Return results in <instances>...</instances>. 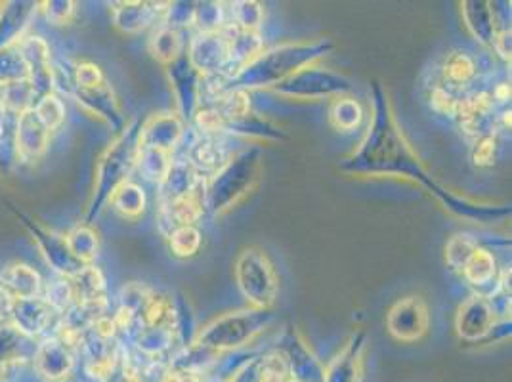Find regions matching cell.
Wrapping results in <instances>:
<instances>
[{"instance_id":"6da1fadb","label":"cell","mask_w":512,"mask_h":382,"mask_svg":"<svg viewBox=\"0 0 512 382\" xmlns=\"http://www.w3.org/2000/svg\"><path fill=\"white\" fill-rule=\"evenodd\" d=\"M344 174L356 178H400L421 186L449 214L474 224H497L511 216V207L472 201L440 184L419 159L400 127L384 86L371 85V119L362 142L339 165Z\"/></svg>"},{"instance_id":"7a4b0ae2","label":"cell","mask_w":512,"mask_h":382,"mask_svg":"<svg viewBox=\"0 0 512 382\" xmlns=\"http://www.w3.org/2000/svg\"><path fill=\"white\" fill-rule=\"evenodd\" d=\"M333 48L335 44L329 39H316L278 44L270 50H262L255 60L243 65L232 77L224 79V92H251L260 88L272 90L274 86L287 81L302 69L320 64L329 52H333Z\"/></svg>"},{"instance_id":"3957f363","label":"cell","mask_w":512,"mask_h":382,"mask_svg":"<svg viewBox=\"0 0 512 382\" xmlns=\"http://www.w3.org/2000/svg\"><path fill=\"white\" fill-rule=\"evenodd\" d=\"M140 130H142V121L136 117L100 155L96 165L92 197H90L83 224L92 226L94 220H98V216L106 209L111 195L123 184H127L132 170L136 169V163H138Z\"/></svg>"},{"instance_id":"277c9868","label":"cell","mask_w":512,"mask_h":382,"mask_svg":"<svg viewBox=\"0 0 512 382\" xmlns=\"http://www.w3.org/2000/svg\"><path fill=\"white\" fill-rule=\"evenodd\" d=\"M262 180V153L258 148L239 151L205 180V211L222 216L247 199Z\"/></svg>"},{"instance_id":"5b68a950","label":"cell","mask_w":512,"mask_h":382,"mask_svg":"<svg viewBox=\"0 0 512 382\" xmlns=\"http://www.w3.org/2000/svg\"><path fill=\"white\" fill-rule=\"evenodd\" d=\"M274 321L272 310H243V312H230L220 318L213 319L203 329H199L197 337L193 340L195 346L211 350L214 354L237 350L247 346Z\"/></svg>"},{"instance_id":"8992f818","label":"cell","mask_w":512,"mask_h":382,"mask_svg":"<svg viewBox=\"0 0 512 382\" xmlns=\"http://www.w3.org/2000/svg\"><path fill=\"white\" fill-rule=\"evenodd\" d=\"M237 289L256 310H272L279 293L276 268L260 247L243 249L235 260Z\"/></svg>"},{"instance_id":"52a82bcc","label":"cell","mask_w":512,"mask_h":382,"mask_svg":"<svg viewBox=\"0 0 512 382\" xmlns=\"http://www.w3.org/2000/svg\"><path fill=\"white\" fill-rule=\"evenodd\" d=\"M272 90L283 98H295V100H325V98L333 100L339 96L352 94L354 85L341 73H335L327 67L316 64L295 73L293 77L274 86Z\"/></svg>"},{"instance_id":"ba28073f","label":"cell","mask_w":512,"mask_h":382,"mask_svg":"<svg viewBox=\"0 0 512 382\" xmlns=\"http://www.w3.org/2000/svg\"><path fill=\"white\" fill-rule=\"evenodd\" d=\"M12 211L16 214V218L22 222L23 228L31 234L33 241L39 245L44 260L48 262V266H52L60 276L71 279V277L77 276V274L85 268V264L79 262V260L73 256V253L69 251L67 241H65V235L56 234V232L44 228L41 222H37V220L31 218L29 214L16 211L14 205H12Z\"/></svg>"},{"instance_id":"9c48e42d","label":"cell","mask_w":512,"mask_h":382,"mask_svg":"<svg viewBox=\"0 0 512 382\" xmlns=\"http://www.w3.org/2000/svg\"><path fill=\"white\" fill-rule=\"evenodd\" d=\"M186 54L201 77L232 75L230 43L226 29L220 33H197L190 44H186Z\"/></svg>"},{"instance_id":"30bf717a","label":"cell","mask_w":512,"mask_h":382,"mask_svg":"<svg viewBox=\"0 0 512 382\" xmlns=\"http://www.w3.org/2000/svg\"><path fill=\"white\" fill-rule=\"evenodd\" d=\"M430 314L421 297H404L392 304L386 314V329L390 337L400 342H417L428 333Z\"/></svg>"},{"instance_id":"8fae6325","label":"cell","mask_w":512,"mask_h":382,"mask_svg":"<svg viewBox=\"0 0 512 382\" xmlns=\"http://www.w3.org/2000/svg\"><path fill=\"white\" fill-rule=\"evenodd\" d=\"M167 67V77L176 98L178 106V117L182 121H193L197 109L201 107V75L195 71V67L190 64L188 54L184 52L178 60Z\"/></svg>"},{"instance_id":"7c38bea8","label":"cell","mask_w":512,"mask_h":382,"mask_svg":"<svg viewBox=\"0 0 512 382\" xmlns=\"http://www.w3.org/2000/svg\"><path fill=\"white\" fill-rule=\"evenodd\" d=\"M67 94H71L79 106L85 107L88 113L102 119L106 125L115 130L119 136L127 128V119L123 115V109L119 106V100L109 83L92 86V88H71Z\"/></svg>"},{"instance_id":"4fadbf2b","label":"cell","mask_w":512,"mask_h":382,"mask_svg":"<svg viewBox=\"0 0 512 382\" xmlns=\"http://www.w3.org/2000/svg\"><path fill=\"white\" fill-rule=\"evenodd\" d=\"M495 323L497 318L491 308L490 300L482 295H472L461 304L455 319V329L459 339L470 344H478L490 333Z\"/></svg>"},{"instance_id":"5bb4252c","label":"cell","mask_w":512,"mask_h":382,"mask_svg":"<svg viewBox=\"0 0 512 382\" xmlns=\"http://www.w3.org/2000/svg\"><path fill=\"white\" fill-rule=\"evenodd\" d=\"M169 2H119L111 8L113 27L125 35H138L163 22Z\"/></svg>"},{"instance_id":"9a60e30c","label":"cell","mask_w":512,"mask_h":382,"mask_svg":"<svg viewBox=\"0 0 512 382\" xmlns=\"http://www.w3.org/2000/svg\"><path fill=\"white\" fill-rule=\"evenodd\" d=\"M281 344L283 346L278 350L289 363L293 382H323V365L316 360V356L295 327H289V331L281 339Z\"/></svg>"},{"instance_id":"2e32d148","label":"cell","mask_w":512,"mask_h":382,"mask_svg":"<svg viewBox=\"0 0 512 382\" xmlns=\"http://www.w3.org/2000/svg\"><path fill=\"white\" fill-rule=\"evenodd\" d=\"M6 319L25 337H37L54 323V310L41 297L8 300Z\"/></svg>"},{"instance_id":"e0dca14e","label":"cell","mask_w":512,"mask_h":382,"mask_svg":"<svg viewBox=\"0 0 512 382\" xmlns=\"http://www.w3.org/2000/svg\"><path fill=\"white\" fill-rule=\"evenodd\" d=\"M365 346L367 333H354L335 356V360L329 361L327 367H323V382H360Z\"/></svg>"},{"instance_id":"ac0fdd59","label":"cell","mask_w":512,"mask_h":382,"mask_svg":"<svg viewBox=\"0 0 512 382\" xmlns=\"http://www.w3.org/2000/svg\"><path fill=\"white\" fill-rule=\"evenodd\" d=\"M205 214V186L188 197L159 203V230L169 237L172 232L195 226V222Z\"/></svg>"},{"instance_id":"d6986e66","label":"cell","mask_w":512,"mask_h":382,"mask_svg":"<svg viewBox=\"0 0 512 382\" xmlns=\"http://www.w3.org/2000/svg\"><path fill=\"white\" fill-rule=\"evenodd\" d=\"M184 136V121L178 113H159L151 115L142 123L140 130V148L161 149L172 153Z\"/></svg>"},{"instance_id":"ffe728a7","label":"cell","mask_w":512,"mask_h":382,"mask_svg":"<svg viewBox=\"0 0 512 382\" xmlns=\"http://www.w3.org/2000/svg\"><path fill=\"white\" fill-rule=\"evenodd\" d=\"M50 144V130L44 127L33 109H27L20 115L16 132V149L20 161L33 163L41 159Z\"/></svg>"},{"instance_id":"44dd1931","label":"cell","mask_w":512,"mask_h":382,"mask_svg":"<svg viewBox=\"0 0 512 382\" xmlns=\"http://www.w3.org/2000/svg\"><path fill=\"white\" fill-rule=\"evenodd\" d=\"M230 157L232 153L220 138L201 134L188 149L186 161L197 172V176H201L203 180H209L230 161Z\"/></svg>"},{"instance_id":"7402d4cb","label":"cell","mask_w":512,"mask_h":382,"mask_svg":"<svg viewBox=\"0 0 512 382\" xmlns=\"http://www.w3.org/2000/svg\"><path fill=\"white\" fill-rule=\"evenodd\" d=\"M461 16H463V22L469 29L470 35L482 46L493 48L495 37L499 33L493 4L486 0L461 2Z\"/></svg>"},{"instance_id":"603a6c76","label":"cell","mask_w":512,"mask_h":382,"mask_svg":"<svg viewBox=\"0 0 512 382\" xmlns=\"http://www.w3.org/2000/svg\"><path fill=\"white\" fill-rule=\"evenodd\" d=\"M43 279L41 274L27 264H12L0 276V293L6 300L41 297Z\"/></svg>"},{"instance_id":"cb8c5ba5","label":"cell","mask_w":512,"mask_h":382,"mask_svg":"<svg viewBox=\"0 0 512 382\" xmlns=\"http://www.w3.org/2000/svg\"><path fill=\"white\" fill-rule=\"evenodd\" d=\"M35 365L46 379L60 381L67 377V373L73 367V348L67 346L62 340L52 337L37 350Z\"/></svg>"},{"instance_id":"d4e9b609","label":"cell","mask_w":512,"mask_h":382,"mask_svg":"<svg viewBox=\"0 0 512 382\" xmlns=\"http://www.w3.org/2000/svg\"><path fill=\"white\" fill-rule=\"evenodd\" d=\"M205 186V180L188 165V161H172L167 178L161 182V201H176L188 197Z\"/></svg>"},{"instance_id":"484cf974","label":"cell","mask_w":512,"mask_h":382,"mask_svg":"<svg viewBox=\"0 0 512 382\" xmlns=\"http://www.w3.org/2000/svg\"><path fill=\"white\" fill-rule=\"evenodd\" d=\"M39 4L35 2H12L2 4L0 10V50L18 43L22 39L23 29L31 22V16L37 12Z\"/></svg>"},{"instance_id":"4316f807","label":"cell","mask_w":512,"mask_h":382,"mask_svg":"<svg viewBox=\"0 0 512 382\" xmlns=\"http://www.w3.org/2000/svg\"><path fill=\"white\" fill-rule=\"evenodd\" d=\"M226 35H228V43H230L232 75L235 71H239L243 65L255 60L256 56L264 50L262 35L258 31H241V29H234V27L228 25Z\"/></svg>"},{"instance_id":"83f0119b","label":"cell","mask_w":512,"mask_h":382,"mask_svg":"<svg viewBox=\"0 0 512 382\" xmlns=\"http://www.w3.org/2000/svg\"><path fill=\"white\" fill-rule=\"evenodd\" d=\"M148 48H150L151 56L159 64L169 65L186 52V43H184L180 31L172 29L169 25H159L151 33Z\"/></svg>"},{"instance_id":"f1b7e54d","label":"cell","mask_w":512,"mask_h":382,"mask_svg":"<svg viewBox=\"0 0 512 382\" xmlns=\"http://www.w3.org/2000/svg\"><path fill=\"white\" fill-rule=\"evenodd\" d=\"M18 111H12L0 104V170L8 172L20 163L18 149H16V132H18Z\"/></svg>"},{"instance_id":"f546056e","label":"cell","mask_w":512,"mask_h":382,"mask_svg":"<svg viewBox=\"0 0 512 382\" xmlns=\"http://www.w3.org/2000/svg\"><path fill=\"white\" fill-rule=\"evenodd\" d=\"M476 75H478V65L469 52L453 50L446 56V62L442 67V79L449 90L470 85L476 79Z\"/></svg>"},{"instance_id":"4dcf8cb0","label":"cell","mask_w":512,"mask_h":382,"mask_svg":"<svg viewBox=\"0 0 512 382\" xmlns=\"http://www.w3.org/2000/svg\"><path fill=\"white\" fill-rule=\"evenodd\" d=\"M363 117L362 104L350 94L333 98L329 104V123L341 132H352L362 127Z\"/></svg>"},{"instance_id":"1f68e13d","label":"cell","mask_w":512,"mask_h":382,"mask_svg":"<svg viewBox=\"0 0 512 382\" xmlns=\"http://www.w3.org/2000/svg\"><path fill=\"white\" fill-rule=\"evenodd\" d=\"M463 277L474 287H486L490 283H497L499 270H497V260L488 249L478 247L474 255L470 256L467 266L463 268Z\"/></svg>"},{"instance_id":"d6a6232c","label":"cell","mask_w":512,"mask_h":382,"mask_svg":"<svg viewBox=\"0 0 512 382\" xmlns=\"http://www.w3.org/2000/svg\"><path fill=\"white\" fill-rule=\"evenodd\" d=\"M65 241L69 251L79 262H83L85 266L94 264L100 249V241H98V234L92 230V226L88 224L75 226L69 234L65 235Z\"/></svg>"},{"instance_id":"836d02e7","label":"cell","mask_w":512,"mask_h":382,"mask_svg":"<svg viewBox=\"0 0 512 382\" xmlns=\"http://www.w3.org/2000/svg\"><path fill=\"white\" fill-rule=\"evenodd\" d=\"M69 281L73 285L77 304L106 298V277L94 264L85 266L77 276L71 277Z\"/></svg>"},{"instance_id":"e575fe53","label":"cell","mask_w":512,"mask_h":382,"mask_svg":"<svg viewBox=\"0 0 512 382\" xmlns=\"http://www.w3.org/2000/svg\"><path fill=\"white\" fill-rule=\"evenodd\" d=\"M109 205L113 207L115 213L121 214L123 218L134 220L146 211V193L138 184L128 180L127 184H123L119 190L111 195Z\"/></svg>"},{"instance_id":"d590c367","label":"cell","mask_w":512,"mask_h":382,"mask_svg":"<svg viewBox=\"0 0 512 382\" xmlns=\"http://www.w3.org/2000/svg\"><path fill=\"white\" fill-rule=\"evenodd\" d=\"M171 165L172 153L161 149L140 148L136 167L148 182L161 186V182L167 178L171 170Z\"/></svg>"},{"instance_id":"8d00e7d4","label":"cell","mask_w":512,"mask_h":382,"mask_svg":"<svg viewBox=\"0 0 512 382\" xmlns=\"http://www.w3.org/2000/svg\"><path fill=\"white\" fill-rule=\"evenodd\" d=\"M193 25L199 33H220L228 27V16L222 2H197Z\"/></svg>"},{"instance_id":"74e56055","label":"cell","mask_w":512,"mask_h":382,"mask_svg":"<svg viewBox=\"0 0 512 382\" xmlns=\"http://www.w3.org/2000/svg\"><path fill=\"white\" fill-rule=\"evenodd\" d=\"M232 22L228 23L234 29L241 31H258L264 22V8L255 0H239L230 8Z\"/></svg>"},{"instance_id":"f35d334b","label":"cell","mask_w":512,"mask_h":382,"mask_svg":"<svg viewBox=\"0 0 512 382\" xmlns=\"http://www.w3.org/2000/svg\"><path fill=\"white\" fill-rule=\"evenodd\" d=\"M478 241L469 234H455L446 245V264L449 270L453 272H463V268L467 266L470 256L474 255V251L478 249Z\"/></svg>"},{"instance_id":"ab89813d","label":"cell","mask_w":512,"mask_h":382,"mask_svg":"<svg viewBox=\"0 0 512 382\" xmlns=\"http://www.w3.org/2000/svg\"><path fill=\"white\" fill-rule=\"evenodd\" d=\"M46 304L54 310V314L58 316H64L67 314L75 304H77V298H75V291H73V285L67 277H62L54 283L48 285L46 289V295H44Z\"/></svg>"},{"instance_id":"60d3db41","label":"cell","mask_w":512,"mask_h":382,"mask_svg":"<svg viewBox=\"0 0 512 382\" xmlns=\"http://www.w3.org/2000/svg\"><path fill=\"white\" fill-rule=\"evenodd\" d=\"M167 239H169L171 253L176 258H192L199 253L201 243H203V235L195 226L180 228V230L172 232Z\"/></svg>"},{"instance_id":"b9f144b4","label":"cell","mask_w":512,"mask_h":382,"mask_svg":"<svg viewBox=\"0 0 512 382\" xmlns=\"http://www.w3.org/2000/svg\"><path fill=\"white\" fill-rule=\"evenodd\" d=\"M37 117L43 121L44 127L48 128L50 132L56 128L62 127L65 121V106L60 96L56 94H48L41 98L35 106L31 107Z\"/></svg>"},{"instance_id":"7bdbcfd3","label":"cell","mask_w":512,"mask_h":382,"mask_svg":"<svg viewBox=\"0 0 512 382\" xmlns=\"http://www.w3.org/2000/svg\"><path fill=\"white\" fill-rule=\"evenodd\" d=\"M151 295L153 293H151L146 285H142L138 281L128 283V285L123 287V291H121V306L119 308H123V310L130 312L132 316L140 318L144 308H146V304L150 302Z\"/></svg>"},{"instance_id":"ee69618b","label":"cell","mask_w":512,"mask_h":382,"mask_svg":"<svg viewBox=\"0 0 512 382\" xmlns=\"http://www.w3.org/2000/svg\"><path fill=\"white\" fill-rule=\"evenodd\" d=\"M195 6L197 2H169L163 25L180 31L182 27H190L195 20Z\"/></svg>"},{"instance_id":"f6af8a7d","label":"cell","mask_w":512,"mask_h":382,"mask_svg":"<svg viewBox=\"0 0 512 382\" xmlns=\"http://www.w3.org/2000/svg\"><path fill=\"white\" fill-rule=\"evenodd\" d=\"M495 153H497V138H495V134L476 138L474 146H472V163L478 169H488V167L495 163Z\"/></svg>"},{"instance_id":"bcb514c9","label":"cell","mask_w":512,"mask_h":382,"mask_svg":"<svg viewBox=\"0 0 512 382\" xmlns=\"http://www.w3.org/2000/svg\"><path fill=\"white\" fill-rule=\"evenodd\" d=\"M41 6L48 22L54 25H65L73 20L77 4L71 0H52V2H44Z\"/></svg>"},{"instance_id":"7dc6e473","label":"cell","mask_w":512,"mask_h":382,"mask_svg":"<svg viewBox=\"0 0 512 382\" xmlns=\"http://www.w3.org/2000/svg\"><path fill=\"white\" fill-rule=\"evenodd\" d=\"M459 100L461 98H457L453 90H449L446 86H436L430 94V104L438 113H444V115H455Z\"/></svg>"},{"instance_id":"c3c4849f","label":"cell","mask_w":512,"mask_h":382,"mask_svg":"<svg viewBox=\"0 0 512 382\" xmlns=\"http://www.w3.org/2000/svg\"><path fill=\"white\" fill-rule=\"evenodd\" d=\"M232 382H262V369H260V358L249 361L243 365L234 375Z\"/></svg>"},{"instance_id":"681fc988","label":"cell","mask_w":512,"mask_h":382,"mask_svg":"<svg viewBox=\"0 0 512 382\" xmlns=\"http://www.w3.org/2000/svg\"><path fill=\"white\" fill-rule=\"evenodd\" d=\"M493 50L505 60L511 62V27H503L499 29L495 43H493Z\"/></svg>"},{"instance_id":"f907efd6","label":"cell","mask_w":512,"mask_h":382,"mask_svg":"<svg viewBox=\"0 0 512 382\" xmlns=\"http://www.w3.org/2000/svg\"><path fill=\"white\" fill-rule=\"evenodd\" d=\"M493 98H495V100H501V102H505V100H509V98H511V86H509V85L497 86V90H495V94H493Z\"/></svg>"},{"instance_id":"816d5d0a","label":"cell","mask_w":512,"mask_h":382,"mask_svg":"<svg viewBox=\"0 0 512 382\" xmlns=\"http://www.w3.org/2000/svg\"><path fill=\"white\" fill-rule=\"evenodd\" d=\"M4 379V371H2V365H0V382Z\"/></svg>"},{"instance_id":"f5cc1de1","label":"cell","mask_w":512,"mask_h":382,"mask_svg":"<svg viewBox=\"0 0 512 382\" xmlns=\"http://www.w3.org/2000/svg\"><path fill=\"white\" fill-rule=\"evenodd\" d=\"M0 297H4V295H2V293H0ZM4 298H6V297H4Z\"/></svg>"},{"instance_id":"db71d44e","label":"cell","mask_w":512,"mask_h":382,"mask_svg":"<svg viewBox=\"0 0 512 382\" xmlns=\"http://www.w3.org/2000/svg\"><path fill=\"white\" fill-rule=\"evenodd\" d=\"M0 10H2V8H0Z\"/></svg>"}]
</instances>
